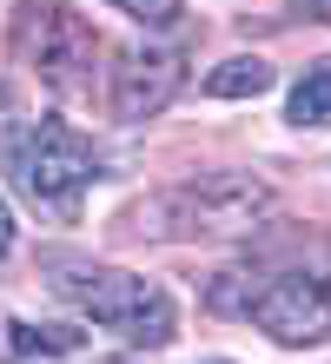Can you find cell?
<instances>
[{"mask_svg": "<svg viewBox=\"0 0 331 364\" xmlns=\"http://www.w3.org/2000/svg\"><path fill=\"white\" fill-rule=\"evenodd\" d=\"M47 272H53V291H60L80 318H93L100 331H120L126 345L159 351V345H172V331H179L172 298L152 285V278H140V272L86 265V259H47Z\"/></svg>", "mask_w": 331, "mask_h": 364, "instance_id": "3", "label": "cell"}, {"mask_svg": "<svg viewBox=\"0 0 331 364\" xmlns=\"http://www.w3.org/2000/svg\"><path fill=\"white\" fill-rule=\"evenodd\" d=\"M80 331H53V325H14V351H73Z\"/></svg>", "mask_w": 331, "mask_h": 364, "instance_id": "10", "label": "cell"}, {"mask_svg": "<svg viewBox=\"0 0 331 364\" xmlns=\"http://www.w3.org/2000/svg\"><path fill=\"white\" fill-rule=\"evenodd\" d=\"M246 318L285 351H305V345H325L331 338V278L325 272H278L272 285L252 291Z\"/></svg>", "mask_w": 331, "mask_h": 364, "instance_id": "5", "label": "cell"}, {"mask_svg": "<svg viewBox=\"0 0 331 364\" xmlns=\"http://www.w3.org/2000/svg\"><path fill=\"white\" fill-rule=\"evenodd\" d=\"M206 93H219V100H258V93H272V67H265L258 53H238V60H226V67H212Z\"/></svg>", "mask_w": 331, "mask_h": 364, "instance_id": "8", "label": "cell"}, {"mask_svg": "<svg viewBox=\"0 0 331 364\" xmlns=\"http://www.w3.org/2000/svg\"><path fill=\"white\" fill-rule=\"evenodd\" d=\"M14 245V219H7V199H0V252Z\"/></svg>", "mask_w": 331, "mask_h": 364, "instance_id": "11", "label": "cell"}, {"mask_svg": "<svg viewBox=\"0 0 331 364\" xmlns=\"http://www.w3.org/2000/svg\"><path fill=\"white\" fill-rule=\"evenodd\" d=\"M106 7H120L126 20H140V27H179L186 0H106Z\"/></svg>", "mask_w": 331, "mask_h": 364, "instance_id": "9", "label": "cell"}, {"mask_svg": "<svg viewBox=\"0 0 331 364\" xmlns=\"http://www.w3.org/2000/svg\"><path fill=\"white\" fill-rule=\"evenodd\" d=\"M172 93H179V53H166V47H120L113 53V67H106V106H113V119L140 126Z\"/></svg>", "mask_w": 331, "mask_h": 364, "instance_id": "6", "label": "cell"}, {"mask_svg": "<svg viewBox=\"0 0 331 364\" xmlns=\"http://www.w3.org/2000/svg\"><path fill=\"white\" fill-rule=\"evenodd\" d=\"M7 40H14V60L47 93H60V100H86L93 93V67H100L106 47H100L93 20L73 14L66 0H20Z\"/></svg>", "mask_w": 331, "mask_h": 364, "instance_id": "4", "label": "cell"}, {"mask_svg": "<svg viewBox=\"0 0 331 364\" xmlns=\"http://www.w3.org/2000/svg\"><path fill=\"white\" fill-rule=\"evenodd\" d=\"M285 119L292 126H331V60L305 67V80L292 87V100H285Z\"/></svg>", "mask_w": 331, "mask_h": 364, "instance_id": "7", "label": "cell"}, {"mask_svg": "<svg viewBox=\"0 0 331 364\" xmlns=\"http://www.w3.org/2000/svg\"><path fill=\"white\" fill-rule=\"evenodd\" d=\"M278 192L258 173H206L186 186H166L132 212V232L152 239H246L272 219Z\"/></svg>", "mask_w": 331, "mask_h": 364, "instance_id": "1", "label": "cell"}, {"mask_svg": "<svg viewBox=\"0 0 331 364\" xmlns=\"http://www.w3.org/2000/svg\"><path fill=\"white\" fill-rule=\"evenodd\" d=\"M106 364H126V358H106Z\"/></svg>", "mask_w": 331, "mask_h": 364, "instance_id": "13", "label": "cell"}, {"mask_svg": "<svg viewBox=\"0 0 331 364\" xmlns=\"http://www.w3.org/2000/svg\"><path fill=\"white\" fill-rule=\"evenodd\" d=\"M0 166H7L14 192L27 199L40 219L53 225H73L80 205H86V186H93V146H86L66 119H27V126H7L0 139Z\"/></svg>", "mask_w": 331, "mask_h": 364, "instance_id": "2", "label": "cell"}, {"mask_svg": "<svg viewBox=\"0 0 331 364\" xmlns=\"http://www.w3.org/2000/svg\"><path fill=\"white\" fill-rule=\"evenodd\" d=\"M305 14H318V20H331V0H298Z\"/></svg>", "mask_w": 331, "mask_h": 364, "instance_id": "12", "label": "cell"}]
</instances>
